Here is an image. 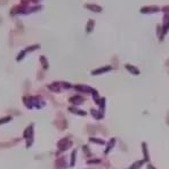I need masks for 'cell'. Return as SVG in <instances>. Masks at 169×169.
<instances>
[{
	"instance_id": "obj_1",
	"label": "cell",
	"mask_w": 169,
	"mask_h": 169,
	"mask_svg": "<svg viewBox=\"0 0 169 169\" xmlns=\"http://www.w3.org/2000/svg\"><path fill=\"white\" fill-rule=\"evenodd\" d=\"M25 142H26V149H30L33 144V141H34V125L31 123L24 130V134H23Z\"/></svg>"
},
{
	"instance_id": "obj_2",
	"label": "cell",
	"mask_w": 169,
	"mask_h": 169,
	"mask_svg": "<svg viewBox=\"0 0 169 169\" xmlns=\"http://www.w3.org/2000/svg\"><path fill=\"white\" fill-rule=\"evenodd\" d=\"M72 145H73L72 141H71L70 138H67V137H64V138H62V139L57 143V149H58L59 152H64L66 150H69Z\"/></svg>"
},
{
	"instance_id": "obj_3",
	"label": "cell",
	"mask_w": 169,
	"mask_h": 169,
	"mask_svg": "<svg viewBox=\"0 0 169 169\" xmlns=\"http://www.w3.org/2000/svg\"><path fill=\"white\" fill-rule=\"evenodd\" d=\"M45 105H46V102L41 98V96H38V95L32 96V106L33 107H36V109H42Z\"/></svg>"
},
{
	"instance_id": "obj_4",
	"label": "cell",
	"mask_w": 169,
	"mask_h": 169,
	"mask_svg": "<svg viewBox=\"0 0 169 169\" xmlns=\"http://www.w3.org/2000/svg\"><path fill=\"white\" fill-rule=\"evenodd\" d=\"M73 88L75 89L77 91H79V93H85V94H89V93L91 94V91L94 90L93 87L87 86V85H74Z\"/></svg>"
},
{
	"instance_id": "obj_5",
	"label": "cell",
	"mask_w": 169,
	"mask_h": 169,
	"mask_svg": "<svg viewBox=\"0 0 169 169\" xmlns=\"http://www.w3.org/2000/svg\"><path fill=\"white\" fill-rule=\"evenodd\" d=\"M113 67L111 65H105V66H102V67H98L96 70H93L91 71V74L93 75H99V74H102V73H105V72H109V71H111Z\"/></svg>"
},
{
	"instance_id": "obj_6",
	"label": "cell",
	"mask_w": 169,
	"mask_h": 169,
	"mask_svg": "<svg viewBox=\"0 0 169 169\" xmlns=\"http://www.w3.org/2000/svg\"><path fill=\"white\" fill-rule=\"evenodd\" d=\"M85 101H86V98L83 96H80V95H74V96L69 98V102L73 105H80L82 104Z\"/></svg>"
},
{
	"instance_id": "obj_7",
	"label": "cell",
	"mask_w": 169,
	"mask_h": 169,
	"mask_svg": "<svg viewBox=\"0 0 169 169\" xmlns=\"http://www.w3.org/2000/svg\"><path fill=\"white\" fill-rule=\"evenodd\" d=\"M162 29V36L167 34V32L169 31V13H165V16H163V24L161 26Z\"/></svg>"
},
{
	"instance_id": "obj_8",
	"label": "cell",
	"mask_w": 169,
	"mask_h": 169,
	"mask_svg": "<svg viewBox=\"0 0 169 169\" xmlns=\"http://www.w3.org/2000/svg\"><path fill=\"white\" fill-rule=\"evenodd\" d=\"M47 87H48L49 90H51L53 93H59V91L62 90V87H61V82H57V81H54V82L49 83Z\"/></svg>"
},
{
	"instance_id": "obj_9",
	"label": "cell",
	"mask_w": 169,
	"mask_h": 169,
	"mask_svg": "<svg viewBox=\"0 0 169 169\" xmlns=\"http://www.w3.org/2000/svg\"><path fill=\"white\" fill-rule=\"evenodd\" d=\"M125 67L127 69V71L130 72L131 74H134V75H138V74H141V70L136 67V66H134V65L131 64H125Z\"/></svg>"
},
{
	"instance_id": "obj_10",
	"label": "cell",
	"mask_w": 169,
	"mask_h": 169,
	"mask_svg": "<svg viewBox=\"0 0 169 169\" xmlns=\"http://www.w3.org/2000/svg\"><path fill=\"white\" fill-rule=\"evenodd\" d=\"M85 7L89 10H91V12H95V13H101L103 8L101 7V6H98V5H95V4H86L85 5Z\"/></svg>"
},
{
	"instance_id": "obj_11",
	"label": "cell",
	"mask_w": 169,
	"mask_h": 169,
	"mask_svg": "<svg viewBox=\"0 0 169 169\" xmlns=\"http://www.w3.org/2000/svg\"><path fill=\"white\" fill-rule=\"evenodd\" d=\"M23 103L28 109H32V96L31 95H24L23 96Z\"/></svg>"
},
{
	"instance_id": "obj_12",
	"label": "cell",
	"mask_w": 169,
	"mask_h": 169,
	"mask_svg": "<svg viewBox=\"0 0 169 169\" xmlns=\"http://www.w3.org/2000/svg\"><path fill=\"white\" fill-rule=\"evenodd\" d=\"M39 61H40V64H41V66H42V69H44L45 71H47V70L49 69L48 59L44 56V55H41V56L39 57Z\"/></svg>"
},
{
	"instance_id": "obj_13",
	"label": "cell",
	"mask_w": 169,
	"mask_h": 169,
	"mask_svg": "<svg viewBox=\"0 0 169 169\" xmlns=\"http://www.w3.org/2000/svg\"><path fill=\"white\" fill-rule=\"evenodd\" d=\"M90 113H91V115H93L96 120H102V119L104 118V113H102L101 111H97V110H94V109L90 110Z\"/></svg>"
},
{
	"instance_id": "obj_14",
	"label": "cell",
	"mask_w": 169,
	"mask_h": 169,
	"mask_svg": "<svg viewBox=\"0 0 169 169\" xmlns=\"http://www.w3.org/2000/svg\"><path fill=\"white\" fill-rule=\"evenodd\" d=\"M69 111L74 113V114H78V115H80V117H85V115L87 114L86 111H83V110H79V109H77V107H72V106H70V107H69Z\"/></svg>"
},
{
	"instance_id": "obj_15",
	"label": "cell",
	"mask_w": 169,
	"mask_h": 169,
	"mask_svg": "<svg viewBox=\"0 0 169 169\" xmlns=\"http://www.w3.org/2000/svg\"><path fill=\"white\" fill-rule=\"evenodd\" d=\"M155 12H159V8L155 7V6H152V7H143L141 9V13L143 14H147V13H155Z\"/></svg>"
},
{
	"instance_id": "obj_16",
	"label": "cell",
	"mask_w": 169,
	"mask_h": 169,
	"mask_svg": "<svg viewBox=\"0 0 169 169\" xmlns=\"http://www.w3.org/2000/svg\"><path fill=\"white\" fill-rule=\"evenodd\" d=\"M115 138L113 137V138H111L110 141H109V143H107V146H106V149H105V154H109L110 153V151L112 150L113 147H114V145H115Z\"/></svg>"
},
{
	"instance_id": "obj_17",
	"label": "cell",
	"mask_w": 169,
	"mask_h": 169,
	"mask_svg": "<svg viewBox=\"0 0 169 169\" xmlns=\"http://www.w3.org/2000/svg\"><path fill=\"white\" fill-rule=\"evenodd\" d=\"M94 28H95V21L94 20H89L87 25H86V31H87V33H91V31L94 30Z\"/></svg>"
},
{
	"instance_id": "obj_18",
	"label": "cell",
	"mask_w": 169,
	"mask_h": 169,
	"mask_svg": "<svg viewBox=\"0 0 169 169\" xmlns=\"http://www.w3.org/2000/svg\"><path fill=\"white\" fill-rule=\"evenodd\" d=\"M144 162H145V160H138V161H136V162H134L130 167H129V169H139L143 165H144Z\"/></svg>"
},
{
	"instance_id": "obj_19",
	"label": "cell",
	"mask_w": 169,
	"mask_h": 169,
	"mask_svg": "<svg viewBox=\"0 0 169 169\" xmlns=\"http://www.w3.org/2000/svg\"><path fill=\"white\" fill-rule=\"evenodd\" d=\"M91 95H93V99H94V102L96 103L97 105L99 104V101H101V97L98 95V91H97L96 89H94L93 91H91Z\"/></svg>"
},
{
	"instance_id": "obj_20",
	"label": "cell",
	"mask_w": 169,
	"mask_h": 169,
	"mask_svg": "<svg viewBox=\"0 0 169 169\" xmlns=\"http://www.w3.org/2000/svg\"><path fill=\"white\" fill-rule=\"evenodd\" d=\"M142 147H143V154H144V160L149 161L150 160V155H149V152H147V146H146V143H143L142 144Z\"/></svg>"
},
{
	"instance_id": "obj_21",
	"label": "cell",
	"mask_w": 169,
	"mask_h": 169,
	"mask_svg": "<svg viewBox=\"0 0 169 169\" xmlns=\"http://www.w3.org/2000/svg\"><path fill=\"white\" fill-rule=\"evenodd\" d=\"M89 141H90L91 143H95V144H98V145L105 144V142L103 139H99V138H96V137H89Z\"/></svg>"
},
{
	"instance_id": "obj_22",
	"label": "cell",
	"mask_w": 169,
	"mask_h": 169,
	"mask_svg": "<svg viewBox=\"0 0 169 169\" xmlns=\"http://www.w3.org/2000/svg\"><path fill=\"white\" fill-rule=\"evenodd\" d=\"M75 158H77V150H73L71 153V160H70V167H74L75 165Z\"/></svg>"
},
{
	"instance_id": "obj_23",
	"label": "cell",
	"mask_w": 169,
	"mask_h": 169,
	"mask_svg": "<svg viewBox=\"0 0 169 169\" xmlns=\"http://www.w3.org/2000/svg\"><path fill=\"white\" fill-rule=\"evenodd\" d=\"M64 160H65L64 157H62V158L57 159V160H56V166H57V167H62V168H65V167H66V163H65Z\"/></svg>"
},
{
	"instance_id": "obj_24",
	"label": "cell",
	"mask_w": 169,
	"mask_h": 169,
	"mask_svg": "<svg viewBox=\"0 0 169 169\" xmlns=\"http://www.w3.org/2000/svg\"><path fill=\"white\" fill-rule=\"evenodd\" d=\"M13 120V117L12 115H6V117H2V118H0V125H5V123H7L9 121Z\"/></svg>"
},
{
	"instance_id": "obj_25",
	"label": "cell",
	"mask_w": 169,
	"mask_h": 169,
	"mask_svg": "<svg viewBox=\"0 0 169 169\" xmlns=\"http://www.w3.org/2000/svg\"><path fill=\"white\" fill-rule=\"evenodd\" d=\"M40 48V45H38V44H36V45H32V46H29V47H26L25 48V51L26 53H31V51H34V50H37V49Z\"/></svg>"
},
{
	"instance_id": "obj_26",
	"label": "cell",
	"mask_w": 169,
	"mask_h": 169,
	"mask_svg": "<svg viewBox=\"0 0 169 169\" xmlns=\"http://www.w3.org/2000/svg\"><path fill=\"white\" fill-rule=\"evenodd\" d=\"M105 102H106V99H105L104 97L103 98H101V101H99V111L102 113H104L105 111Z\"/></svg>"
},
{
	"instance_id": "obj_27",
	"label": "cell",
	"mask_w": 169,
	"mask_h": 169,
	"mask_svg": "<svg viewBox=\"0 0 169 169\" xmlns=\"http://www.w3.org/2000/svg\"><path fill=\"white\" fill-rule=\"evenodd\" d=\"M61 82V87L62 89H71L73 87L70 82H65V81H59Z\"/></svg>"
},
{
	"instance_id": "obj_28",
	"label": "cell",
	"mask_w": 169,
	"mask_h": 169,
	"mask_svg": "<svg viewBox=\"0 0 169 169\" xmlns=\"http://www.w3.org/2000/svg\"><path fill=\"white\" fill-rule=\"evenodd\" d=\"M25 55H26V51H25V49H23V50H21V53L17 55V57H16V61L17 62H21L23 58L25 57Z\"/></svg>"
},
{
	"instance_id": "obj_29",
	"label": "cell",
	"mask_w": 169,
	"mask_h": 169,
	"mask_svg": "<svg viewBox=\"0 0 169 169\" xmlns=\"http://www.w3.org/2000/svg\"><path fill=\"white\" fill-rule=\"evenodd\" d=\"M82 150H83V153H85L87 157H90V155H91V152H90V150H89V147L87 145H83V146H82Z\"/></svg>"
},
{
	"instance_id": "obj_30",
	"label": "cell",
	"mask_w": 169,
	"mask_h": 169,
	"mask_svg": "<svg viewBox=\"0 0 169 169\" xmlns=\"http://www.w3.org/2000/svg\"><path fill=\"white\" fill-rule=\"evenodd\" d=\"M99 162H101L99 159H91V160L87 161V163H88V165H90V163H99Z\"/></svg>"
},
{
	"instance_id": "obj_31",
	"label": "cell",
	"mask_w": 169,
	"mask_h": 169,
	"mask_svg": "<svg viewBox=\"0 0 169 169\" xmlns=\"http://www.w3.org/2000/svg\"><path fill=\"white\" fill-rule=\"evenodd\" d=\"M162 10L165 12V13H169V6H166V7H163Z\"/></svg>"
},
{
	"instance_id": "obj_32",
	"label": "cell",
	"mask_w": 169,
	"mask_h": 169,
	"mask_svg": "<svg viewBox=\"0 0 169 169\" xmlns=\"http://www.w3.org/2000/svg\"><path fill=\"white\" fill-rule=\"evenodd\" d=\"M147 169H155L153 166H151V165H149V167H147Z\"/></svg>"
}]
</instances>
